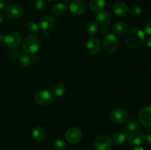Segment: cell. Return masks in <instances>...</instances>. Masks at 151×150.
<instances>
[{
    "label": "cell",
    "instance_id": "12",
    "mask_svg": "<svg viewBox=\"0 0 151 150\" xmlns=\"http://www.w3.org/2000/svg\"><path fill=\"white\" fill-rule=\"evenodd\" d=\"M100 48H101L100 42L97 38H91L88 39L86 44V49L90 54L95 55L98 54L99 51H100Z\"/></svg>",
    "mask_w": 151,
    "mask_h": 150
},
{
    "label": "cell",
    "instance_id": "28",
    "mask_svg": "<svg viewBox=\"0 0 151 150\" xmlns=\"http://www.w3.org/2000/svg\"><path fill=\"white\" fill-rule=\"evenodd\" d=\"M27 29L32 33H37L39 31V26L35 22L30 21L27 24Z\"/></svg>",
    "mask_w": 151,
    "mask_h": 150
},
{
    "label": "cell",
    "instance_id": "10",
    "mask_svg": "<svg viewBox=\"0 0 151 150\" xmlns=\"http://www.w3.org/2000/svg\"><path fill=\"white\" fill-rule=\"evenodd\" d=\"M138 118L144 126H151V106H145L140 109Z\"/></svg>",
    "mask_w": 151,
    "mask_h": 150
},
{
    "label": "cell",
    "instance_id": "17",
    "mask_svg": "<svg viewBox=\"0 0 151 150\" xmlns=\"http://www.w3.org/2000/svg\"><path fill=\"white\" fill-rule=\"evenodd\" d=\"M128 138V133L124 131H119V132H116L114 134L113 137H112V141L114 144H117V145H122L124 144Z\"/></svg>",
    "mask_w": 151,
    "mask_h": 150
},
{
    "label": "cell",
    "instance_id": "13",
    "mask_svg": "<svg viewBox=\"0 0 151 150\" xmlns=\"http://www.w3.org/2000/svg\"><path fill=\"white\" fill-rule=\"evenodd\" d=\"M128 5L123 1H116L113 5V11L116 16L119 17H124L128 13Z\"/></svg>",
    "mask_w": 151,
    "mask_h": 150
},
{
    "label": "cell",
    "instance_id": "20",
    "mask_svg": "<svg viewBox=\"0 0 151 150\" xmlns=\"http://www.w3.org/2000/svg\"><path fill=\"white\" fill-rule=\"evenodd\" d=\"M128 29V25L123 21H118L112 26V31L116 35H122Z\"/></svg>",
    "mask_w": 151,
    "mask_h": 150
},
{
    "label": "cell",
    "instance_id": "6",
    "mask_svg": "<svg viewBox=\"0 0 151 150\" xmlns=\"http://www.w3.org/2000/svg\"><path fill=\"white\" fill-rule=\"evenodd\" d=\"M3 41L7 47L10 49H15L19 46L20 44H22V38L20 34L18 32H12L7 34L4 37Z\"/></svg>",
    "mask_w": 151,
    "mask_h": 150
},
{
    "label": "cell",
    "instance_id": "41",
    "mask_svg": "<svg viewBox=\"0 0 151 150\" xmlns=\"http://www.w3.org/2000/svg\"><path fill=\"white\" fill-rule=\"evenodd\" d=\"M45 1H54V0H45Z\"/></svg>",
    "mask_w": 151,
    "mask_h": 150
},
{
    "label": "cell",
    "instance_id": "19",
    "mask_svg": "<svg viewBox=\"0 0 151 150\" xmlns=\"http://www.w3.org/2000/svg\"><path fill=\"white\" fill-rule=\"evenodd\" d=\"M32 137L37 141H43L46 138V130L42 126H36L32 130Z\"/></svg>",
    "mask_w": 151,
    "mask_h": 150
},
{
    "label": "cell",
    "instance_id": "35",
    "mask_svg": "<svg viewBox=\"0 0 151 150\" xmlns=\"http://www.w3.org/2000/svg\"><path fill=\"white\" fill-rule=\"evenodd\" d=\"M147 143L151 146V133L148 134V135H147Z\"/></svg>",
    "mask_w": 151,
    "mask_h": 150
},
{
    "label": "cell",
    "instance_id": "5",
    "mask_svg": "<svg viewBox=\"0 0 151 150\" xmlns=\"http://www.w3.org/2000/svg\"><path fill=\"white\" fill-rule=\"evenodd\" d=\"M94 144L97 150H111L112 147V140L109 135L103 134L96 138Z\"/></svg>",
    "mask_w": 151,
    "mask_h": 150
},
{
    "label": "cell",
    "instance_id": "26",
    "mask_svg": "<svg viewBox=\"0 0 151 150\" xmlns=\"http://www.w3.org/2000/svg\"><path fill=\"white\" fill-rule=\"evenodd\" d=\"M53 146L56 150H64L67 147V144L61 139L55 140L53 143Z\"/></svg>",
    "mask_w": 151,
    "mask_h": 150
},
{
    "label": "cell",
    "instance_id": "18",
    "mask_svg": "<svg viewBox=\"0 0 151 150\" xmlns=\"http://www.w3.org/2000/svg\"><path fill=\"white\" fill-rule=\"evenodd\" d=\"M106 6L105 0H91L88 7L91 11L92 12H100L103 10Z\"/></svg>",
    "mask_w": 151,
    "mask_h": 150
},
{
    "label": "cell",
    "instance_id": "34",
    "mask_svg": "<svg viewBox=\"0 0 151 150\" xmlns=\"http://www.w3.org/2000/svg\"><path fill=\"white\" fill-rule=\"evenodd\" d=\"M146 44H147V46L151 48V37H149L146 39Z\"/></svg>",
    "mask_w": 151,
    "mask_h": 150
},
{
    "label": "cell",
    "instance_id": "38",
    "mask_svg": "<svg viewBox=\"0 0 151 150\" xmlns=\"http://www.w3.org/2000/svg\"><path fill=\"white\" fill-rule=\"evenodd\" d=\"M63 2L65 3V4H69L72 1V0H63Z\"/></svg>",
    "mask_w": 151,
    "mask_h": 150
},
{
    "label": "cell",
    "instance_id": "22",
    "mask_svg": "<svg viewBox=\"0 0 151 150\" xmlns=\"http://www.w3.org/2000/svg\"><path fill=\"white\" fill-rule=\"evenodd\" d=\"M66 88L62 83H56L52 87V94L56 96H62L65 94Z\"/></svg>",
    "mask_w": 151,
    "mask_h": 150
},
{
    "label": "cell",
    "instance_id": "1",
    "mask_svg": "<svg viewBox=\"0 0 151 150\" xmlns=\"http://www.w3.org/2000/svg\"><path fill=\"white\" fill-rule=\"evenodd\" d=\"M145 39V33L142 30L137 27L132 28L127 32L125 41L126 45L131 49L139 47Z\"/></svg>",
    "mask_w": 151,
    "mask_h": 150
},
{
    "label": "cell",
    "instance_id": "31",
    "mask_svg": "<svg viewBox=\"0 0 151 150\" xmlns=\"http://www.w3.org/2000/svg\"><path fill=\"white\" fill-rule=\"evenodd\" d=\"M145 30L146 33L148 34V35H151V20L146 24Z\"/></svg>",
    "mask_w": 151,
    "mask_h": 150
},
{
    "label": "cell",
    "instance_id": "24",
    "mask_svg": "<svg viewBox=\"0 0 151 150\" xmlns=\"http://www.w3.org/2000/svg\"><path fill=\"white\" fill-rule=\"evenodd\" d=\"M126 121V126L130 131H137L139 129V123L135 119H131Z\"/></svg>",
    "mask_w": 151,
    "mask_h": 150
},
{
    "label": "cell",
    "instance_id": "30",
    "mask_svg": "<svg viewBox=\"0 0 151 150\" xmlns=\"http://www.w3.org/2000/svg\"><path fill=\"white\" fill-rule=\"evenodd\" d=\"M9 54H10V57H13V58H17V57H20V51L18 49H13L11 51H9Z\"/></svg>",
    "mask_w": 151,
    "mask_h": 150
},
{
    "label": "cell",
    "instance_id": "39",
    "mask_svg": "<svg viewBox=\"0 0 151 150\" xmlns=\"http://www.w3.org/2000/svg\"><path fill=\"white\" fill-rule=\"evenodd\" d=\"M3 39H4V36H3L2 34L0 33V42H1V41H3Z\"/></svg>",
    "mask_w": 151,
    "mask_h": 150
},
{
    "label": "cell",
    "instance_id": "8",
    "mask_svg": "<svg viewBox=\"0 0 151 150\" xmlns=\"http://www.w3.org/2000/svg\"><path fill=\"white\" fill-rule=\"evenodd\" d=\"M110 119L115 124H123L128 119V113L124 109H114L111 112Z\"/></svg>",
    "mask_w": 151,
    "mask_h": 150
},
{
    "label": "cell",
    "instance_id": "23",
    "mask_svg": "<svg viewBox=\"0 0 151 150\" xmlns=\"http://www.w3.org/2000/svg\"><path fill=\"white\" fill-rule=\"evenodd\" d=\"M86 32L89 35H95L98 32V24L96 21H91L88 23L86 26Z\"/></svg>",
    "mask_w": 151,
    "mask_h": 150
},
{
    "label": "cell",
    "instance_id": "27",
    "mask_svg": "<svg viewBox=\"0 0 151 150\" xmlns=\"http://www.w3.org/2000/svg\"><path fill=\"white\" fill-rule=\"evenodd\" d=\"M128 12H129V13L132 16H134V17H138V16H139L140 15L142 14V8L139 7V6L134 5L129 9Z\"/></svg>",
    "mask_w": 151,
    "mask_h": 150
},
{
    "label": "cell",
    "instance_id": "21",
    "mask_svg": "<svg viewBox=\"0 0 151 150\" xmlns=\"http://www.w3.org/2000/svg\"><path fill=\"white\" fill-rule=\"evenodd\" d=\"M67 11V6L63 3H58L52 8V13L58 16H63Z\"/></svg>",
    "mask_w": 151,
    "mask_h": 150
},
{
    "label": "cell",
    "instance_id": "37",
    "mask_svg": "<svg viewBox=\"0 0 151 150\" xmlns=\"http://www.w3.org/2000/svg\"><path fill=\"white\" fill-rule=\"evenodd\" d=\"M43 35H44V38H48L49 37V33L47 31H44V32L43 33Z\"/></svg>",
    "mask_w": 151,
    "mask_h": 150
},
{
    "label": "cell",
    "instance_id": "40",
    "mask_svg": "<svg viewBox=\"0 0 151 150\" xmlns=\"http://www.w3.org/2000/svg\"><path fill=\"white\" fill-rule=\"evenodd\" d=\"M134 150H144V149H143L142 148H141V147H138V148L135 149H134Z\"/></svg>",
    "mask_w": 151,
    "mask_h": 150
},
{
    "label": "cell",
    "instance_id": "32",
    "mask_svg": "<svg viewBox=\"0 0 151 150\" xmlns=\"http://www.w3.org/2000/svg\"><path fill=\"white\" fill-rule=\"evenodd\" d=\"M100 32L103 34V35H106L107 34L109 33V30L108 29L107 26H102L101 28H100Z\"/></svg>",
    "mask_w": 151,
    "mask_h": 150
},
{
    "label": "cell",
    "instance_id": "3",
    "mask_svg": "<svg viewBox=\"0 0 151 150\" xmlns=\"http://www.w3.org/2000/svg\"><path fill=\"white\" fill-rule=\"evenodd\" d=\"M119 41L114 34H107L103 38V47L109 53H113L118 49Z\"/></svg>",
    "mask_w": 151,
    "mask_h": 150
},
{
    "label": "cell",
    "instance_id": "14",
    "mask_svg": "<svg viewBox=\"0 0 151 150\" xmlns=\"http://www.w3.org/2000/svg\"><path fill=\"white\" fill-rule=\"evenodd\" d=\"M56 24V20L54 17L47 16L43 17L40 21V26L43 30L48 31L53 29Z\"/></svg>",
    "mask_w": 151,
    "mask_h": 150
},
{
    "label": "cell",
    "instance_id": "36",
    "mask_svg": "<svg viewBox=\"0 0 151 150\" xmlns=\"http://www.w3.org/2000/svg\"><path fill=\"white\" fill-rule=\"evenodd\" d=\"M3 19H4V14H3L2 13H1V12H0V24L2 22Z\"/></svg>",
    "mask_w": 151,
    "mask_h": 150
},
{
    "label": "cell",
    "instance_id": "29",
    "mask_svg": "<svg viewBox=\"0 0 151 150\" xmlns=\"http://www.w3.org/2000/svg\"><path fill=\"white\" fill-rule=\"evenodd\" d=\"M47 6L45 0H37L35 3V7L38 10H43Z\"/></svg>",
    "mask_w": 151,
    "mask_h": 150
},
{
    "label": "cell",
    "instance_id": "4",
    "mask_svg": "<svg viewBox=\"0 0 151 150\" xmlns=\"http://www.w3.org/2000/svg\"><path fill=\"white\" fill-rule=\"evenodd\" d=\"M35 100L40 106H48L52 102L53 96L47 90H41L35 95Z\"/></svg>",
    "mask_w": 151,
    "mask_h": 150
},
{
    "label": "cell",
    "instance_id": "15",
    "mask_svg": "<svg viewBox=\"0 0 151 150\" xmlns=\"http://www.w3.org/2000/svg\"><path fill=\"white\" fill-rule=\"evenodd\" d=\"M128 140L131 145L139 146L141 145L142 144L145 142V135L142 132H134V133L131 134L128 136Z\"/></svg>",
    "mask_w": 151,
    "mask_h": 150
},
{
    "label": "cell",
    "instance_id": "7",
    "mask_svg": "<svg viewBox=\"0 0 151 150\" xmlns=\"http://www.w3.org/2000/svg\"><path fill=\"white\" fill-rule=\"evenodd\" d=\"M65 138L70 144H75L82 138V131L78 127H71L66 130Z\"/></svg>",
    "mask_w": 151,
    "mask_h": 150
},
{
    "label": "cell",
    "instance_id": "2",
    "mask_svg": "<svg viewBox=\"0 0 151 150\" xmlns=\"http://www.w3.org/2000/svg\"><path fill=\"white\" fill-rule=\"evenodd\" d=\"M41 47V40L36 35H29L25 38L22 44V49L28 54H36Z\"/></svg>",
    "mask_w": 151,
    "mask_h": 150
},
{
    "label": "cell",
    "instance_id": "9",
    "mask_svg": "<svg viewBox=\"0 0 151 150\" xmlns=\"http://www.w3.org/2000/svg\"><path fill=\"white\" fill-rule=\"evenodd\" d=\"M23 14V8L18 4H11L5 9V15L11 19H17Z\"/></svg>",
    "mask_w": 151,
    "mask_h": 150
},
{
    "label": "cell",
    "instance_id": "16",
    "mask_svg": "<svg viewBox=\"0 0 151 150\" xmlns=\"http://www.w3.org/2000/svg\"><path fill=\"white\" fill-rule=\"evenodd\" d=\"M112 17L110 13L107 11L99 12L96 15V20L97 23L101 26H107L111 21Z\"/></svg>",
    "mask_w": 151,
    "mask_h": 150
},
{
    "label": "cell",
    "instance_id": "25",
    "mask_svg": "<svg viewBox=\"0 0 151 150\" xmlns=\"http://www.w3.org/2000/svg\"><path fill=\"white\" fill-rule=\"evenodd\" d=\"M33 60V57H32V56H30L29 54H24V55L20 56V58H19L20 63L24 66H29V65L32 63Z\"/></svg>",
    "mask_w": 151,
    "mask_h": 150
},
{
    "label": "cell",
    "instance_id": "11",
    "mask_svg": "<svg viewBox=\"0 0 151 150\" xmlns=\"http://www.w3.org/2000/svg\"><path fill=\"white\" fill-rule=\"evenodd\" d=\"M71 12L77 16L84 14L87 10V5L83 0H74L69 4Z\"/></svg>",
    "mask_w": 151,
    "mask_h": 150
},
{
    "label": "cell",
    "instance_id": "33",
    "mask_svg": "<svg viewBox=\"0 0 151 150\" xmlns=\"http://www.w3.org/2000/svg\"><path fill=\"white\" fill-rule=\"evenodd\" d=\"M6 2L4 0H0V10L6 9Z\"/></svg>",
    "mask_w": 151,
    "mask_h": 150
}]
</instances>
